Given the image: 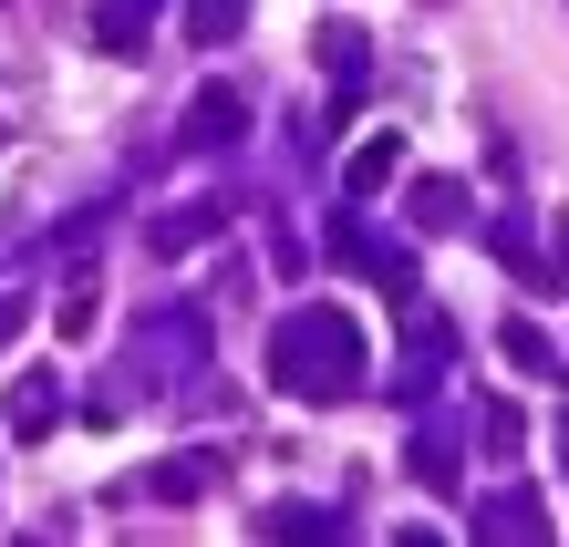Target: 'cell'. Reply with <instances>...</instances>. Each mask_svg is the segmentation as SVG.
Wrapping results in <instances>:
<instances>
[{"mask_svg": "<svg viewBox=\"0 0 569 547\" xmlns=\"http://www.w3.org/2000/svg\"><path fill=\"white\" fill-rule=\"evenodd\" d=\"M270 372H280V383L290 393H352V321L342 311H311V321H290L280 331V352H270Z\"/></svg>", "mask_w": 569, "mask_h": 547, "instance_id": "cell-1", "label": "cell"}, {"mask_svg": "<svg viewBox=\"0 0 569 547\" xmlns=\"http://www.w3.org/2000/svg\"><path fill=\"white\" fill-rule=\"evenodd\" d=\"M393 165H405V145H393V134H373V145H362V155H352V186H383V176H393Z\"/></svg>", "mask_w": 569, "mask_h": 547, "instance_id": "cell-2", "label": "cell"}]
</instances>
